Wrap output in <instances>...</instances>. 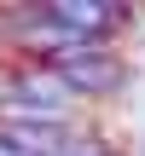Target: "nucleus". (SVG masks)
I'll return each instance as SVG.
<instances>
[{"instance_id": "f257e3e1", "label": "nucleus", "mask_w": 145, "mask_h": 156, "mask_svg": "<svg viewBox=\"0 0 145 156\" xmlns=\"http://www.w3.org/2000/svg\"><path fill=\"white\" fill-rule=\"evenodd\" d=\"M52 69L64 75V87L87 104V98H110L122 87V58L116 52H93V58H52Z\"/></svg>"}, {"instance_id": "f03ea898", "label": "nucleus", "mask_w": 145, "mask_h": 156, "mask_svg": "<svg viewBox=\"0 0 145 156\" xmlns=\"http://www.w3.org/2000/svg\"><path fill=\"white\" fill-rule=\"evenodd\" d=\"M64 29H76V35H93V41H110L122 23H128V12L122 6H105V0H52L46 6Z\"/></svg>"}, {"instance_id": "7ed1b4c3", "label": "nucleus", "mask_w": 145, "mask_h": 156, "mask_svg": "<svg viewBox=\"0 0 145 156\" xmlns=\"http://www.w3.org/2000/svg\"><path fill=\"white\" fill-rule=\"evenodd\" d=\"M58 156H110V145H105L93 127H76V133L64 139V151H58Z\"/></svg>"}, {"instance_id": "20e7f679", "label": "nucleus", "mask_w": 145, "mask_h": 156, "mask_svg": "<svg viewBox=\"0 0 145 156\" xmlns=\"http://www.w3.org/2000/svg\"><path fill=\"white\" fill-rule=\"evenodd\" d=\"M0 156H23V151H17V145H12V139L0 133Z\"/></svg>"}, {"instance_id": "39448f33", "label": "nucleus", "mask_w": 145, "mask_h": 156, "mask_svg": "<svg viewBox=\"0 0 145 156\" xmlns=\"http://www.w3.org/2000/svg\"><path fill=\"white\" fill-rule=\"evenodd\" d=\"M0 58H6V41H0Z\"/></svg>"}, {"instance_id": "423d86ee", "label": "nucleus", "mask_w": 145, "mask_h": 156, "mask_svg": "<svg viewBox=\"0 0 145 156\" xmlns=\"http://www.w3.org/2000/svg\"><path fill=\"white\" fill-rule=\"evenodd\" d=\"M139 156H145V145H139Z\"/></svg>"}]
</instances>
